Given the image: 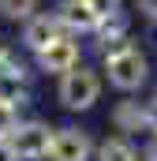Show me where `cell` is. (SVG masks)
<instances>
[{
  "instance_id": "cell-1",
  "label": "cell",
  "mask_w": 157,
  "mask_h": 161,
  "mask_svg": "<svg viewBox=\"0 0 157 161\" xmlns=\"http://www.w3.org/2000/svg\"><path fill=\"white\" fill-rule=\"evenodd\" d=\"M101 75L120 94H138L150 82V56H146V49H138L135 41H127L123 49L101 56Z\"/></svg>"
},
{
  "instance_id": "cell-2",
  "label": "cell",
  "mask_w": 157,
  "mask_h": 161,
  "mask_svg": "<svg viewBox=\"0 0 157 161\" xmlns=\"http://www.w3.org/2000/svg\"><path fill=\"white\" fill-rule=\"evenodd\" d=\"M101 90H105L101 68L78 64V68H71V71L60 75V82H56V101H60L68 113H90V109L101 101Z\"/></svg>"
},
{
  "instance_id": "cell-3",
  "label": "cell",
  "mask_w": 157,
  "mask_h": 161,
  "mask_svg": "<svg viewBox=\"0 0 157 161\" xmlns=\"http://www.w3.org/2000/svg\"><path fill=\"white\" fill-rule=\"evenodd\" d=\"M52 135H56V127L45 120H23L15 131H11V150H15V158L19 161H45L49 158V150H52Z\"/></svg>"
},
{
  "instance_id": "cell-4",
  "label": "cell",
  "mask_w": 157,
  "mask_h": 161,
  "mask_svg": "<svg viewBox=\"0 0 157 161\" xmlns=\"http://www.w3.org/2000/svg\"><path fill=\"white\" fill-rule=\"evenodd\" d=\"M94 150H97V142H94V135H90L86 127L64 124V127H56V135H52L49 161H94Z\"/></svg>"
},
{
  "instance_id": "cell-5",
  "label": "cell",
  "mask_w": 157,
  "mask_h": 161,
  "mask_svg": "<svg viewBox=\"0 0 157 161\" xmlns=\"http://www.w3.org/2000/svg\"><path fill=\"white\" fill-rule=\"evenodd\" d=\"M109 120H112V131L116 135H127V139L150 135V101H142L138 94H123L112 105Z\"/></svg>"
},
{
  "instance_id": "cell-6",
  "label": "cell",
  "mask_w": 157,
  "mask_h": 161,
  "mask_svg": "<svg viewBox=\"0 0 157 161\" xmlns=\"http://www.w3.org/2000/svg\"><path fill=\"white\" fill-rule=\"evenodd\" d=\"M34 64H38V71L60 79L64 71H71V68L82 64V45H78V38H71V34H60L52 45H45L38 56H34Z\"/></svg>"
},
{
  "instance_id": "cell-7",
  "label": "cell",
  "mask_w": 157,
  "mask_h": 161,
  "mask_svg": "<svg viewBox=\"0 0 157 161\" xmlns=\"http://www.w3.org/2000/svg\"><path fill=\"white\" fill-rule=\"evenodd\" d=\"M52 15H56L60 30H64V34H71V38H86V34H94V30H97V23H101V19L90 11V4H86V0H56Z\"/></svg>"
},
{
  "instance_id": "cell-8",
  "label": "cell",
  "mask_w": 157,
  "mask_h": 161,
  "mask_svg": "<svg viewBox=\"0 0 157 161\" xmlns=\"http://www.w3.org/2000/svg\"><path fill=\"white\" fill-rule=\"evenodd\" d=\"M94 41H97V53L101 56H109V53H116V49H123L131 38V15L120 8V11H112V15H105L101 23H97V30H94Z\"/></svg>"
},
{
  "instance_id": "cell-9",
  "label": "cell",
  "mask_w": 157,
  "mask_h": 161,
  "mask_svg": "<svg viewBox=\"0 0 157 161\" xmlns=\"http://www.w3.org/2000/svg\"><path fill=\"white\" fill-rule=\"evenodd\" d=\"M60 34H64V30H60L56 15H52V11H38V15H30V19L23 23V49L38 56L41 49H45V45H52Z\"/></svg>"
},
{
  "instance_id": "cell-10",
  "label": "cell",
  "mask_w": 157,
  "mask_h": 161,
  "mask_svg": "<svg viewBox=\"0 0 157 161\" xmlns=\"http://www.w3.org/2000/svg\"><path fill=\"white\" fill-rule=\"evenodd\" d=\"M94 161H138V146H135V139H127V135H109V139L97 142Z\"/></svg>"
},
{
  "instance_id": "cell-11",
  "label": "cell",
  "mask_w": 157,
  "mask_h": 161,
  "mask_svg": "<svg viewBox=\"0 0 157 161\" xmlns=\"http://www.w3.org/2000/svg\"><path fill=\"white\" fill-rule=\"evenodd\" d=\"M41 0H0V15L11 23H26L30 15H38Z\"/></svg>"
},
{
  "instance_id": "cell-12",
  "label": "cell",
  "mask_w": 157,
  "mask_h": 161,
  "mask_svg": "<svg viewBox=\"0 0 157 161\" xmlns=\"http://www.w3.org/2000/svg\"><path fill=\"white\" fill-rule=\"evenodd\" d=\"M19 105H11V101H0V139H11V131L19 127Z\"/></svg>"
},
{
  "instance_id": "cell-13",
  "label": "cell",
  "mask_w": 157,
  "mask_h": 161,
  "mask_svg": "<svg viewBox=\"0 0 157 161\" xmlns=\"http://www.w3.org/2000/svg\"><path fill=\"white\" fill-rule=\"evenodd\" d=\"M86 4H90V11H94L97 19H105V15H112V11L123 8V0H86Z\"/></svg>"
},
{
  "instance_id": "cell-14",
  "label": "cell",
  "mask_w": 157,
  "mask_h": 161,
  "mask_svg": "<svg viewBox=\"0 0 157 161\" xmlns=\"http://www.w3.org/2000/svg\"><path fill=\"white\" fill-rule=\"evenodd\" d=\"M135 11H138L150 26H157V0H135Z\"/></svg>"
},
{
  "instance_id": "cell-15",
  "label": "cell",
  "mask_w": 157,
  "mask_h": 161,
  "mask_svg": "<svg viewBox=\"0 0 157 161\" xmlns=\"http://www.w3.org/2000/svg\"><path fill=\"white\" fill-rule=\"evenodd\" d=\"M138 161H157V142H154V139H150V142L138 150Z\"/></svg>"
},
{
  "instance_id": "cell-16",
  "label": "cell",
  "mask_w": 157,
  "mask_h": 161,
  "mask_svg": "<svg viewBox=\"0 0 157 161\" xmlns=\"http://www.w3.org/2000/svg\"><path fill=\"white\" fill-rule=\"evenodd\" d=\"M0 161H19V158H15V150H11V142H8V139H0Z\"/></svg>"
},
{
  "instance_id": "cell-17",
  "label": "cell",
  "mask_w": 157,
  "mask_h": 161,
  "mask_svg": "<svg viewBox=\"0 0 157 161\" xmlns=\"http://www.w3.org/2000/svg\"><path fill=\"white\" fill-rule=\"evenodd\" d=\"M150 139H154V142H157V131H154V135H150Z\"/></svg>"
},
{
  "instance_id": "cell-18",
  "label": "cell",
  "mask_w": 157,
  "mask_h": 161,
  "mask_svg": "<svg viewBox=\"0 0 157 161\" xmlns=\"http://www.w3.org/2000/svg\"><path fill=\"white\" fill-rule=\"evenodd\" d=\"M154 97H157V94H154Z\"/></svg>"
}]
</instances>
